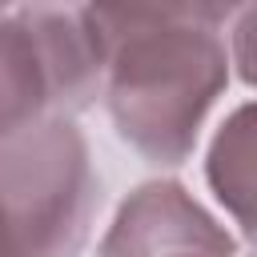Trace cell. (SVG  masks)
<instances>
[{
	"instance_id": "cell-1",
	"label": "cell",
	"mask_w": 257,
	"mask_h": 257,
	"mask_svg": "<svg viewBox=\"0 0 257 257\" xmlns=\"http://www.w3.org/2000/svg\"><path fill=\"white\" fill-rule=\"evenodd\" d=\"M221 4H153L108 8L92 4L104 36L100 100L116 137L161 169L193 157L209 108L229 84Z\"/></svg>"
},
{
	"instance_id": "cell-2",
	"label": "cell",
	"mask_w": 257,
	"mask_h": 257,
	"mask_svg": "<svg viewBox=\"0 0 257 257\" xmlns=\"http://www.w3.org/2000/svg\"><path fill=\"white\" fill-rule=\"evenodd\" d=\"M100 173L76 120L52 116L0 141V257H80Z\"/></svg>"
},
{
	"instance_id": "cell-3",
	"label": "cell",
	"mask_w": 257,
	"mask_h": 257,
	"mask_svg": "<svg viewBox=\"0 0 257 257\" xmlns=\"http://www.w3.org/2000/svg\"><path fill=\"white\" fill-rule=\"evenodd\" d=\"M104 88V36L92 4H0V141L92 108Z\"/></svg>"
},
{
	"instance_id": "cell-4",
	"label": "cell",
	"mask_w": 257,
	"mask_h": 257,
	"mask_svg": "<svg viewBox=\"0 0 257 257\" xmlns=\"http://www.w3.org/2000/svg\"><path fill=\"white\" fill-rule=\"evenodd\" d=\"M96 257H237V237L181 181L157 177L120 201Z\"/></svg>"
},
{
	"instance_id": "cell-5",
	"label": "cell",
	"mask_w": 257,
	"mask_h": 257,
	"mask_svg": "<svg viewBox=\"0 0 257 257\" xmlns=\"http://www.w3.org/2000/svg\"><path fill=\"white\" fill-rule=\"evenodd\" d=\"M205 181L241 237L257 245V100L237 104L209 141Z\"/></svg>"
},
{
	"instance_id": "cell-6",
	"label": "cell",
	"mask_w": 257,
	"mask_h": 257,
	"mask_svg": "<svg viewBox=\"0 0 257 257\" xmlns=\"http://www.w3.org/2000/svg\"><path fill=\"white\" fill-rule=\"evenodd\" d=\"M225 28H229V68H237V76L257 92V4L233 8Z\"/></svg>"
}]
</instances>
